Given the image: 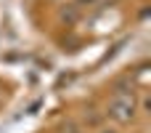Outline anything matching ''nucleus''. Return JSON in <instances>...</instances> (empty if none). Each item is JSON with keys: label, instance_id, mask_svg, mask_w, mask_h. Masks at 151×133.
<instances>
[{"label": "nucleus", "instance_id": "obj_1", "mask_svg": "<svg viewBox=\"0 0 151 133\" xmlns=\"http://www.w3.org/2000/svg\"><path fill=\"white\" fill-rule=\"evenodd\" d=\"M109 117L117 123H130L135 117V101L133 96H114L109 104Z\"/></svg>", "mask_w": 151, "mask_h": 133}, {"label": "nucleus", "instance_id": "obj_2", "mask_svg": "<svg viewBox=\"0 0 151 133\" xmlns=\"http://www.w3.org/2000/svg\"><path fill=\"white\" fill-rule=\"evenodd\" d=\"M104 133H114V131H104Z\"/></svg>", "mask_w": 151, "mask_h": 133}, {"label": "nucleus", "instance_id": "obj_3", "mask_svg": "<svg viewBox=\"0 0 151 133\" xmlns=\"http://www.w3.org/2000/svg\"><path fill=\"white\" fill-rule=\"evenodd\" d=\"M88 3H93V0H88Z\"/></svg>", "mask_w": 151, "mask_h": 133}]
</instances>
